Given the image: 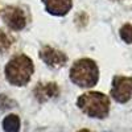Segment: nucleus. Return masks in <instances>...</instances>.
Segmentation results:
<instances>
[{"label": "nucleus", "instance_id": "1", "mask_svg": "<svg viewBox=\"0 0 132 132\" xmlns=\"http://www.w3.org/2000/svg\"><path fill=\"white\" fill-rule=\"evenodd\" d=\"M35 71L33 61L25 56V54H19L15 56L7 65H5V79L13 86H25Z\"/></svg>", "mask_w": 132, "mask_h": 132}, {"label": "nucleus", "instance_id": "2", "mask_svg": "<svg viewBox=\"0 0 132 132\" xmlns=\"http://www.w3.org/2000/svg\"><path fill=\"white\" fill-rule=\"evenodd\" d=\"M77 106L87 116L95 118V119H104L110 112L108 96L98 91H90V93L82 94L77 99Z\"/></svg>", "mask_w": 132, "mask_h": 132}, {"label": "nucleus", "instance_id": "3", "mask_svg": "<svg viewBox=\"0 0 132 132\" xmlns=\"http://www.w3.org/2000/svg\"><path fill=\"white\" fill-rule=\"evenodd\" d=\"M70 79L78 87H94L99 81V69L95 61L90 58H81L75 61L70 69Z\"/></svg>", "mask_w": 132, "mask_h": 132}, {"label": "nucleus", "instance_id": "4", "mask_svg": "<svg viewBox=\"0 0 132 132\" xmlns=\"http://www.w3.org/2000/svg\"><path fill=\"white\" fill-rule=\"evenodd\" d=\"M111 96L119 103H127L132 98V78L123 75H115L112 78Z\"/></svg>", "mask_w": 132, "mask_h": 132}, {"label": "nucleus", "instance_id": "5", "mask_svg": "<svg viewBox=\"0 0 132 132\" xmlns=\"http://www.w3.org/2000/svg\"><path fill=\"white\" fill-rule=\"evenodd\" d=\"M2 17H3V21L5 23V25L12 30H17V32L23 30L27 25V17H25L24 11L15 5L5 7L3 9Z\"/></svg>", "mask_w": 132, "mask_h": 132}, {"label": "nucleus", "instance_id": "6", "mask_svg": "<svg viewBox=\"0 0 132 132\" xmlns=\"http://www.w3.org/2000/svg\"><path fill=\"white\" fill-rule=\"evenodd\" d=\"M40 58L50 68H62L68 62V56L52 46H44L40 50Z\"/></svg>", "mask_w": 132, "mask_h": 132}, {"label": "nucleus", "instance_id": "7", "mask_svg": "<svg viewBox=\"0 0 132 132\" xmlns=\"http://www.w3.org/2000/svg\"><path fill=\"white\" fill-rule=\"evenodd\" d=\"M60 93V87L56 82H48V83H37V86L33 90L35 98L37 99V102L44 103L49 101L52 98H56Z\"/></svg>", "mask_w": 132, "mask_h": 132}, {"label": "nucleus", "instance_id": "8", "mask_svg": "<svg viewBox=\"0 0 132 132\" xmlns=\"http://www.w3.org/2000/svg\"><path fill=\"white\" fill-rule=\"evenodd\" d=\"M45 9L53 16H65L73 7V0H42Z\"/></svg>", "mask_w": 132, "mask_h": 132}, {"label": "nucleus", "instance_id": "9", "mask_svg": "<svg viewBox=\"0 0 132 132\" xmlns=\"http://www.w3.org/2000/svg\"><path fill=\"white\" fill-rule=\"evenodd\" d=\"M4 132H20V118L15 114H11L3 119Z\"/></svg>", "mask_w": 132, "mask_h": 132}, {"label": "nucleus", "instance_id": "10", "mask_svg": "<svg viewBox=\"0 0 132 132\" xmlns=\"http://www.w3.org/2000/svg\"><path fill=\"white\" fill-rule=\"evenodd\" d=\"M12 38H11L7 33L0 29V53H5L11 46H12Z\"/></svg>", "mask_w": 132, "mask_h": 132}, {"label": "nucleus", "instance_id": "11", "mask_svg": "<svg viewBox=\"0 0 132 132\" xmlns=\"http://www.w3.org/2000/svg\"><path fill=\"white\" fill-rule=\"evenodd\" d=\"M120 38L126 44H132V25L131 24H124L119 30Z\"/></svg>", "mask_w": 132, "mask_h": 132}, {"label": "nucleus", "instance_id": "12", "mask_svg": "<svg viewBox=\"0 0 132 132\" xmlns=\"http://www.w3.org/2000/svg\"><path fill=\"white\" fill-rule=\"evenodd\" d=\"M15 102L11 101V99L5 95H0V111H3V110H7V108H12L15 107Z\"/></svg>", "mask_w": 132, "mask_h": 132}, {"label": "nucleus", "instance_id": "13", "mask_svg": "<svg viewBox=\"0 0 132 132\" xmlns=\"http://www.w3.org/2000/svg\"><path fill=\"white\" fill-rule=\"evenodd\" d=\"M78 132H90V131H89V129H79Z\"/></svg>", "mask_w": 132, "mask_h": 132}, {"label": "nucleus", "instance_id": "14", "mask_svg": "<svg viewBox=\"0 0 132 132\" xmlns=\"http://www.w3.org/2000/svg\"><path fill=\"white\" fill-rule=\"evenodd\" d=\"M116 2H122V0H116Z\"/></svg>", "mask_w": 132, "mask_h": 132}]
</instances>
